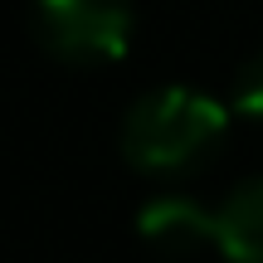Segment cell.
<instances>
[{
	"label": "cell",
	"mask_w": 263,
	"mask_h": 263,
	"mask_svg": "<svg viewBox=\"0 0 263 263\" xmlns=\"http://www.w3.org/2000/svg\"><path fill=\"white\" fill-rule=\"evenodd\" d=\"M229 132L224 103H215L210 93L195 88H156V93L137 98L132 112L122 117V156L137 171H190L219 151Z\"/></svg>",
	"instance_id": "cell-1"
},
{
	"label": "cell",
	"mask_w": 263,
	"mask_h": 263,
	"mask_svg": "<svg viewBox=\"0 0 263 263\" xmlns=\"http://www.w3.org/2000/svg\"><path fill=\"white\" fill-rule=\"evenodd\" d=\"M34 39L68 64H117L132 44L127 0H34Z\"/></svg>",
	"instance_id": "cell-2"
},
{
	"label": "cell",
	"mask_w": 263,
	"mask_h": 263,
	"mask_svg": "<svg viewBox=\"0 0 263 263\" xmlns=\"http://www.w3.org/2000/svg\"><path fill=\"white\" fill-rule=\"evenodd\" d=\"M137 234L156 254L190 258L200 249H215V215L200 210L195 200H151L137 219Z\"/></svg>",
	"instance_id": "cell-3"
},
{
	"label": "cell",
	"mask_w": 263,
	"mask_h": 263,
	"mask_svg": "<svg viewBox=\"0 0 263 263\" xmlns=\"http://www.w3.org/2000/svg\"><path fill=\"white\" fill-rule=\"evenodd\" d=\"M215 249L229 263H263V180H244L215 210Z\"/></svg>",
	"instance_id": "cell-4"
},
{
	"label": "cell",
	"mask_w": 263,
	"mask_h": 263,
	"mask_svg": "<svg viewBox=\"0 0 263 263\" xmlns=\"http://www.w3.org/2000/svg\"><path fill=\"white\" fill-rule=\"evenodd\" d=\"M234 112L263 122V54H254V59L234 73Z\"/></svg>",
	"instance_id": "cell-5"
}]
</instances>
